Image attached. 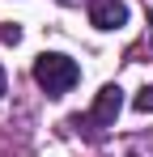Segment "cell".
Listing matches in <instances>:
<instances>
[{"instance_id":"obj_7","label":"cell","mask_w":153,"mask_h":157,"mask_svg":"<svg viewBox=\"0 0 153 157\" xmlns=\"http://www.w3.org/2000/svg\"><path fill=\"white\" fill-rule=\"evenodd\" d=\"M149 26H153V13H149Z\"/></svg>"},{"instance_id":"obj_6","label":"cell","mask_w":153,"mask_h":157,"mask_svg":"<svg viewBox=\"0 0 153 157\" xmlns=\"http://www.w3.org/2000/svg\"><path fill=\"white\" fill-rule=\"evenodd\" d=\"M4 85H9V81H4V68H0V98H4Z\"/></svg>"},{"instance_id":"obj_4","label":"cell","mask_w":153,"mask_h":157,"mask_svg":"<svg viewBox=\"0 0 153 157\" xmlns=\"http://www.w3.org/2000/svg\"><path fill=\"white\" fill-rule=\"evenodd\" d=\"M132 106H136L140 115H149V110H153V85H145V89H140V94L132 98Z\"/></svg>"},{"instance_id":"obj_3","label":"cell","mask_w":153,"mask_h":157,"mask_svg":"<svg viewBox=\"0 0 153 157\" xmlns=\"http://www.w3.org/2000/svg\"><path fill=\"white\" fill-rule=\"evenodd\" d=\"M89 21L98 30H119L128 21V4L124 0H89Z\"/></svg>"},{"instance_id":"obj_8","label":"cell","mask_w":153,"mask_h":157,"mask_svg":"<svg viewBox=\"0 0 153 157\" xmlns=\"http://www.w3.org/2000/svg\"><path fill=\"white\" fill-rule=\"evenodd\" d=\"M60 4H68V0H60Z\"/></svg>"},{"instance_id":"obj_5","label":"cell","mask_w":153,"mask_h":157,"mask_svg":"<svg viewBox=\"0 0 153 157\" xmlns=\"http://www.w3.org/2000/svg\"><path fill=\"white\" fill-rule=\"evenodd\" d=\"M0 38H4V43H22V30H17V26H4Z\"/></svg>"},{"instance_id":"obj_1","label":"cell","mask_w":153,"mask_h":157,"mask_svg":"<svg viewBox=\"0 0 153 157\" xmlns=\"http://www.w3.org/2000/svg\"><path fill=\"white\" fill-rule=\"evenodd\" d=\"M34 81H38V89L47 98H64L81 81V68H76V59H68V55H60V51H43L34 59Z\"/></svg>"},{"instance_id":"obj_2","label":"cell","mask_w":153,"mask_h":157,"mask_svg":"<svg viewBox=\"0 0 153 157\" xmlns=\"http://www.w3.org/2000/svg\"><path fill=\"white\" fill-rule=\"evenodd\" d=\"M119 110H124V89L119 85H102L94 106H89V115L85 119H73V123L76 128H89V132H106V128H115Z\"/></svg>"}]
</instances>
